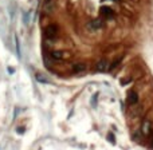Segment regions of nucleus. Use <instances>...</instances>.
Segmentation results:
<instances>
[{
	"instance_id": "9b49d317",
	"label": "nucleus",
	"mask_w": 153,
	"mask_h": 150,
	"mask_svg": "<svg viewBox=\"0 0 153 150\" xmlns=\"http://www.w3.org/2000/svg\"><path fill=\"white\" fill-rule=\"evenodd\" d=\"M15 44H16V52H18V56H20V44H19V39H18L16 35H15Z\"/></svg>"
},
{
	"instance_id": "423d86ee",
	"label": "nucleus",
	"mask_w": 153,
	"mask_h": 150,
	"mask_svg": "<svg viewBox=\"0 0 153 150\" xmlns=\"http://www.w3.org/2000/svg\"><path fill=\"white\" fill-rule=\"evenodd\" d=\"M107 64H109V63H107V60L102 59V60H100L97 63V70H98V71H102V72L107 71Z\"/></svg>"
},
{
	"instance_id": "0eeeda50",
	"label": "nucleus",
	"mask_w": 153,
	"mask_h": 150,
	"mask_svg": "<svg viewBox=\"0 0 153 150\" xmlns=\"http://www.w3.org/2000/svg\"><path fill=\"white\" fill-rule=\"evenodd\" d=\"M50 55H51V58H52V59H56V60H61V59L64 58L62 51H51Z\"/></svg>"
},
{
	"instance_id": "6e6552de",
	"label": "nucleus",
	"mask_w": 153,
	"mask_h": 150,
	"mask_svg": "<svg viewBox=\"0 0 153 150\" xmlns=\"http://www.w3.org/2000/svg\"><path fill=\"white\" fill-rule=\"evenodd\" d=\"M122 59H124V55H122V56H120V58H118L117 60H114V62H113V63L110 64V67H107V71H113V70H114L115 67H117L118 64H120L121 62H122Z\"/></svg>"
},
{
	"instance_id": "20e7f679",
	"label": "nucleus",
	"mask_w": 153,
	"mask_h": 150,
	"mask_svg": "<svg viewBox=\"0 0 153 150\" xmlns=\"http://www.w3.org/2000/svg\"><path fill=\"white\" fill-rule=\"evenodd\" d=\"M137 101H138V95H137V92H136L134 90H130L129 94H128V103L133 106V104L137 103Z\"/></svg>"
},
{
	"instance_id": "4468645a",
	"label": "nucleus",
	"mask_w": 153,
	"mask_h": 150,
	"mask_svg": "<svg viewBox=\"0 0 153 150\" xmlns=\"http://www.w3.org/2000/svg\"><path fill=\"white\" fill-rule=\"evenodd\" d=\"M18 133H19V134H23V133H24V129H23V127H19V129H18Z\"/></svg>"
},
{
	"instance_id": "9d476101",
	"label": "nucleus",
	"mask_w": 153,
	"mask_h": 150,
	"mask_svg": "<svg viewBox=\"0 0 153 150\" xmlns=\"http://www.w3.org/2000/svg\"><path fill=\"white\" fill-rule=\"evenodd\" d=\"M36 79H38L39 82H42V83H49V82H50L49 79L44 78V76L42 75V74H36Z\"/></svg>"
},
{
	"instance_id": "f257e3e1",
	"label": "nucleus",
	"mask_w": 153,
	"mask_h": 150,
	"mask_svg": "<svg viewBox=\"0 0 153 150\" xmlns=\"http://www.w3.org/2000/svg\"><path fill=\"white\" fill-rule=\"evenodd\" d=\"M56 35H58V25L56 24H50L44 28V36H46V39L52 40V39L56 38Z\"/></svg>"
},
{
	"instance_id": "ddd939ff",
	"label": "nucleus",
	"mask_w": 153,
	"mask_h": 150,
	"mask_svg": "<svg viewBox=\"0 0 153 150\" xmlns=\"http://www.w3.org/2000/svg\"><path fill=\"white\" fill-rule=\"evenodd\" d=\"M97 98H98V94H94V95H93V99H91V106H93V107L97 106Z\"/></svg>"
},
{
	"instance_id": "f03ea898",
	"label": "nucleus",
	"mask_w": 153,
	"mask_h": 150,
	"mask_svg": "<svg viewBox=\"0 0 153 150\" xmlns=\"http://www.w3.org/2000/svg\"><path fill=\"white\" fill-rule=\"evenodd\" d=\"M101 15L103 16L105 19H107V20H112V19L114 18V12H113V10L109 8V7H102L101 8Z\"/></svg>"
},
{
	"instance_id": "1a4fd4ad",
	"label": "nucleus",
	"mask_w": 153,
	"mask_h": 150,
	"mask_svg": "<svg viewBox=\"0 0 153 150\" xmlns=\"http://www.w3.org/2000/svg\"><path fill=\"white\" fill-rule=\"evenodd\" d=\"M86 70V64L85 63H75L74 64V71L75 72H82Z\"/></svg>"
},
{
	"instance_id": "f8f14e48",
	"label": "nucleus",
	"mask_w": 153,
	"mask_h": 150,
	"mask_svg": "<svg viewBox=\"0 0 153 150\" xmlns=\"http://www.w3.org/2000/svg\"><path fill=\"white\" fill-rule=\"evenodd\" d=\"M107 141H109L110 143H113V145L115 143V138H114V134H113V133H109V134H107Z\"/></svg>"
},
{
	"instance_id": "7ed1b4c3",
	"label": "nucleus",
	"mask_w": 153,
	"mask_h": 150,
	"mask_svg": "<svg viewBox=\"0 0 153 150\" xmlns=\"http://www.w3.org/2000/svg\"><path fill=\"white\" fill-rule=\"evenodd\" d=\"M102 27H103V22L101 19H94V20H91L87 24L89 30H98V28H102Z\"/></svg>"
},
{
	"instance_id": "2eb2a0df",
	"label": "nucleus",
	"mask_w": 153,
	"mask_h": 150,
	"mask_svg": "<svg viewBox=\"0 0 153 150\" xmlns=\"http://www.w3.org/2000/svg\"><path fill=\"white\" fill-rule=\"evenodd\" d=\"M8 72H10V74H13V72H15V70H13L12 67H8Z\"/></svg>"
},
{
	"instance_id": "dca6fc26",
	"label": "nucleus",
	"mask_w": 153,
	"mask_h": 150,
	"mask_svg": "<svg viewBox=\"0 0 153 150\" xmlns=\"http://www.w3.org/2000/svg\"><path fill=\"white\" fill-rule=\"evenodd\" d=\"M50 1H54V0H44V4H46V3H50Z\"/></svg>"
},
{
	"instance_id": "f3484780",
	"label": "nucleus",
	"mask_w": 153,
	"mask_h": 150,
	"mask_svg": "<svg viewBox=\"0 0 153 150\" xmlns=\"http://www.w3.org/2000/svg\"><path fill=\"white\" fill-rule=\"evenodd\" d=\"M114 1H120V0H114Z\"/></svg>"
},
{
	"instance_id": "39448f33",
	"label": "nucleus",
	"mask_w": 153,
	"mask_h": 150,
	"mask_svg": "<svg viewBox=\"0 0 153 150\" xmlns=\"http://www.w3.org/2000/svg\"><path fill=\"white\" fill-rule=\"evenodd\" d=\"M141 133H142L144 135H149V133H151V122H149V121H144L142 122Z\"/></svg>"
}]
</instances>
